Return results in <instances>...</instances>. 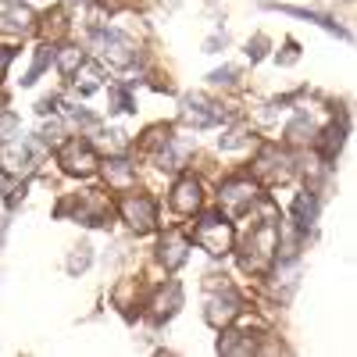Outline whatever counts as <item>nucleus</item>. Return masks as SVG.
Returning <instances> with one entry per match:
<instances>
[{
	"label": "nucleus",
	"instance_id": "1",
	"mask_svg": "<svg viewBox=\"0 0 357 357\" xmlns=\"http://www.w3.org/2000/svg\"><path fill=\"white\" fill-rule=\"evenodd\" d=\"M279 240H282V236H279V222H257L250 229V236L243 240L240 264L247 268V272H254V275L268 272L272 261H275V254H279Z\"/></svg>",
	"mask_w": 357,
	"mask_h": 357
},
{
	"label": "nucleus",
	"instance_id": "2",
	"mask_svg": "<svg viewBox=\"0 0 357 357\" xmlns=\"http://www.w3.org/2000/svg\"><path fill=\"white\" fill-rule=\"evenodd\" d=\"M193 243L200 250H207L211 257H225L236 243V229L232 222L222 215V211H207L197 218V229H193Z\"/></svg>",
	"mask_w": 357,
	"mask_h": 357
},
{
	"label": "nucleus",
	"instance_id": "3",
	"mask_svg": "<svg viewBox=\"0 0 357 357\" xmlns=\"http://www.w3.org/2000/svg\"><path fill=\"white\" fill-rule=\"evenodd\" d=\"M57 165H61L68 175L86 178V175H93L100 168V154L93 151V143H89V139L72 136V139H65L61 146H57Z\"/></svg>",
	"mask_w": 357,
	"mask_h": 357
},
{
	"label": "nucleus",
	"instance_id": "4",
	"mask_svg": "<svg viewBox=\"0 0 357 357\" xmlns=\"http://www.w3.org/2000/svg\"><path fill=\"white\" fill-rule=\"evenodd\" d=\"M93 43H97L100 57H104L107 65H114V68H129L136 57H139L132 36L118 33V29H93Z\"/></svg>",
	"mask_w": 357,
	"mask_h": 357
},
{
	"label": "nucleus",
	"instance_id": "5",
	"mask_svg": "<svg viewBox=\"0 0 357 357\" xmlns=\"http://www.w3.org/2000/svg\"><path fill=\"white\" fill-rule=\"evenodd\" d=\"M68 211H75V222H82V225H107L111 200L100 197V193H79V197H72L57 207V215H68Z\"/></svg>",
	"mask_w": 357,
	"mask_h": 357
},
{
	"label": "nucleus",
	"instance_id": "6",
	"mask_svg": "<svg viewBox=\"0 0 357 357\" xmlns=\"http://www.w3.org/2000/svg\"><path fill=\"white\" fill-rule=\"evenodd\" d=\"M118 215L129 222V229L136 236H143V232H154V225H158V204L143 193H129L118 200Z\"/></svg>",
	"mask_w": 357,
	"mask_h": 357
},
{
	"label": "nucleus",
	"instance_id": "7",
	"mask_svg": "<svg viewBox=\"0 0 357 357\" xmlns=\"http://www.w3.org/2000/svg\"><path fill=\"white\" fill-rule=\"evenodd\" d=\"M218 204L225 215H247L257 204V183L254 178H229L218 190Z\"/></svg>",
	"mask_w": 357,
	"mask_h": 357
},
{
	"label": "nucleus",
	"instance_id": "8",
	"mask_svg": "<svg viewBox=\"0 0 357 357\" xmlns=\"http://www.w3.org/2000/svg\"><path fill=\"white\" fill-rule=\"evenodd\" d=\"M289 175H293V161H289L286 151H279V146H264V151L257 154V161H254V183L275 186V183H286Z\"/></svg>",
	"mask_w": 357,
	"mask_h": 357
},
{
	"label": "nucleus",
	"instance_id": "9",
	"mask_svg": "<svg viewBox=\"0 0 357 357\" xmlns=\"http://www.w3.org/2000/svg\"><path fill=\"white\" fill-rule=\"evenodd\" d=\"M33 146H29L25 139H4L0 143V172L4 175H15V178H22V175H29L33 172Z\"/></svg>",
	"mask_w": 357,
	"mask_h": 357
},
{
	"label": "nucleus",
	"instance_id": "10",
	"mask_svg": "<svg viewBox=\"0 0 357 357\" xmlns=\"http://www.w3.org/2000/svg\"><path fill=\"white\" fill-rule=\"evenodd\" d=\"M240 296H236L232 289L225 293H215V296H207V307H204V318L211 329H225V325H232L236 318H240Z\"/></svg>",
	"mask_w": 357,
	"mask_h": 357
},
{
	"label": "nucleus",
	"instance_id": "11",
	"mask_svg": "<svg viewBox=\"0 0 357 357\" xmlns=\"http://www.w3.org/2000/svg\"><path fill=\"white\" fill-rule=\"evenodd\" d=\"M36 29V15L29 4L22 0H4L0 4V33H11V36H25Z\"/></svg>",
	"mask_w": 357,
	"mask_h": 357
},
{
	"label": "nucleus",
	"instance_id": "12",
	"mask_svg": "<svg viewBox=\"0 0 357 357\" xmlns=\"http://www.w3.org/2000/svg\"><path fill=\"white\" fill-rule=\"evenodd\" d=\"M100 172H104V183H107L114 193L136 190V165H132V161H126V158H107V161H100Z\"/></svg>",
	"mask_w": 357,
	"mask_h": 357
},
{
	"label": "nucleus",
	"instance_id": "13",
	"mask_svg": "<svg viewBox=\"0 0 357 357\" xmlns=\"http://www.w3.org/2000/svg\"><path fill=\"white\" fill-rule=\"evenodd\" d=\"M200 204H204V190H200V183L193 175H183L175 183V190H172V207L178 215H193V211H200Z\"/></svg>",
	"mask_w": 357,
	"mask_h": 357
},
{
	"label": "nucleus",
	"instance_id": "14",
	"mask_svg": "<svg viewBox=\"0 0 357 357\" xmlns=\"http://www.w3.org/2000/svg\"><path fill=\"white\" fill-rule=\"evenodd\" d=\"M178 307H183V286H178L175 279H168V282L154 293V301H151V318H154V321H168Z\"/></svg>",
	"mask_w": 357,
	"mask_h": 357
},
{
	"label": "nucleus",
	"instance_id": "15",
	"mask_svg": "<svg viewBox=\"0 0 357 357\" xmlns=\"http://www.w3.org/2000/svg\"><path fill=\"white\" fill-rule=\"evenodd\" d=\"M190 257V240L186 236H178V232H168L165 240L158 243V261L168 268V272H175V268H183Z\"/></svg>",
	"mask_w": 357,
	"mask_h": 357
},
{
	"label": "nucleus",
	"instance_id": "16",
	"mask_svg": "<svg viewBox=\"0 0 357 357\" xmlns=\"http://www.w3.org/2000/svg\"><path fill=\"white\" fill-rule=\"evenodd\" d=\"M254 350H257V336H254V333L229 329V325H225V333H222V340H218V354H225V357H247V354H254Z\"/></svg>",
	"mask_w": 357,
	"mask_h": 357
},
{
	"label": "nucleus",
	"instance_id": "17",
	"mask_svg": "<svg viewBox=\"0 0 357 357\" xmlns=\"http://www.w3.org/2000/svg\"><path fill=\"white\" fill-rule=\"evenodd\" d=\"M218 118H222V111H218L211 100H204V97H190V100L183 104V122H190V126H197V129L215 126Z\"/></svg>",
	"mask_w": 357,
	"mask_h": 357
},
{
	"label": "nucleus",
	"instance_id": "18",
	"mask_svg": "<svg viewBox=\"0 0 357 357\" xmlns=\"http://www.w3.org/2000/svg\"><path fill=\"white\" fill-rule=\"evenodd\" d=\"M314 218H318V200H314V193H311V190L296 193V197H293V222H296V229H311Z\"/></svg>",
	"mask_w": 357,
	"mask_h": 357
},
{
	"label": "nucleus",
	"instance_id": "19",
	"mask_svg": "<svg viewBox=\"0 0 357 357\" xmlns=\"http://www.w3.org/2000/svg\"><path fill=\"white\" fill-rule=\"evenodd\" d=\"M343 136H347V126H343V122H333V126L321 129V158H325V161H336V158H340Z\"/></svg>",
	"mask_w": 357,
	"mask_h": 357
},
{
	"label": "nucleus",
	"instance_id": "20",
	"mask_svg": "<svg viewBox=\"0 0 357 357\" xmlns=\"http://www.w3.org/2000/svg\"><path fill=\"white\" fill-rule=\"evenodd\" d=\"M286 136H289V143H307V139H314V136H318V122H314V114L301 111V114H296L293 122H289Z\"/></svg>",
	"mask_w": 357,
	"mask_h": 357
},
{
	"label": "nucleus",
	"instance_id": "21",
	"mask_svg": "<svg viewBox=\"0 0 357 357\" xmlns=\"http://www.w3.org/2000/svg\"><path fill=\"white\" fill-rule=\"evenodd\" d=\"M72 82H75V89H79V93L82 97H89V93H97V89H100V68L97 65H79L75 72H72Z\"/></svg>",
	"mask_w": 357,
	"mask_h": 357
},
{
	"label": "nucleus",
	"instance_id": "22",
	"mask_svg": "<svg viewBox=\"0 0 357 357\" xmlns=\"http://www.w3.org/2000/svg\"><path fill=\"white\" fill-rule=\"evenodd\" d=\"M43 40L47 43H54V40H61L65 33H68V22H65V8H54V11H47L43 15Z\"/></svg>",
	"mask_w": 357,
	"mask_h": 357
},
{
	"label": "nucleus",
	"instance_id": "23",
	"mask_svg": "<svg viewBox=\"0 0 357 357\" xmlns=\"http://www.w3.org/2000/svg\"><path fill=\"white\" fill-rule=\"evenodd\" d=\"M168 143H172V126H151L143 132V139H139V151L154 154V151H165Z\"/></svg>",
	"mask_w": 357,
	"mask_h": 357
},
{
	"label": "nucleus",
	"instance_id": "24",
	"mask_svg": "<svg viewBox=\"0 0 357 357\" xmlns=\"http://www.w3.org/2000/svg\"><path fill=\"white\" fill-rule=\"evenodd\" d=\"M54 61H57V68H61V75L72 79V72L86 61V54L79 47H61V50H54Z\"/></svg>",
	"mask_w": 357,
	"mask_h": 357
},
{
	"label": "nucleus",
	"instance_id": "25",
	"mask_svg": "<svg viewBox=\"0 0 357 357\" xmlns=\"http://www.w3.org/2000/svg\"><path fill=\"white\" fill-rule=\"evenodd\" d=\"M50 61H54V47H50V43H43V47H40V54H36V61H33V68H29V75H25L22 82H25V86H33V82L40 79V72H43Z\"/></svg>",
	"mask_w": 357,
	"mask_h": 357
},
{
	"label": "nucleus",
	"instance_id": "26",
	"mask_svg": "<svg viewBox=\"0 0 357 357\" xmlns=\"http://www.w3.org/2000/svg\"><path fill=\"white\" fill-rule=\"evenodd\" d=\"M218 143H222V151H236V146H243L247 143V126H232Z\"/></svg>",
	"mask_w": 357,
	"mask_h": 357
},
{
	"label": "nucleus",
	"instance_id": "27",
	"mask_svg": "<svg viewBox=\"0 0 357 357\" xmlns=\"http://www.w3.org/2000/svg\"><path fill=\"white\" fill-rule=\"evenodd\" d=\"M111 97H114V107H118V111H136V107H132V97H129V89L114 86V89H111Z\"/></svg>",
	"mask_w": 357,
	"mask_h": 357
},
{
	"label": "nucleus",
	"instance_id": "28",
	"mask_svg": "<svg viewBox=\"0 0 357 357\" xmlns=\"http://www.w3.org/2000/svg\"><path fill=\"white\" fill-rule=\"evenodd\" d=\"M264 47H268V40H264V36H254V40L247 43V54H250V61H261V57H264Z\"/></svg>",
	"mask_w": 357,
	"mask_h": 357
},
{
	"label": "nucleus",
	"instance_id": "29",
	"mask_svg": "<svg viewBox=\"0 0 357 357\" xmlns=\"http://www.w3.org/2000/svg\"><path fill=\"white\" fill-rule=\"evenodd\" d=\"M15 61V50L11 47H0V82H4V75H8V65Z\"/></svg>",
	"mask_w": 357,
	"mask_h": 357
},
{
	"label": "nucleus",
	"instance_id": "30",
	"mask_svg": "<svg viewBox=\"0 0 357 357\" xmlns=\"http://www.w3.org/2000/svg\"><path fill=\"white\" fill-rule=\"evenodd\" d=\"M232 79H236V68H218V72H211V82H215V86H222V82L229 86Z\"/></svg>",
	"mask_w": 357,
	"mask_h": 357
},
{
	"label": "nucleus",
	"instance_id": "31",
	"mask_svg": "<svg viewBox=\"0 0 357 357\" xmlns=\"http://www.w3.org/2000/svg\"><path fill=\"white\" fill-rule=\"evenodd\" d=\"M36 111H40V114H50V111H57V97H43V100L36 104Z\"/></svg>",
	"mask_w": 357,
	"mask_h": 357
},
{
	"label": "nucleus",
	"instance_id": "32",
	"mask_svg": "<svg viewBox=\"0 0 357 357\" xmlns=\"http://www.w3.org/2000/svg\"><path fill=\"white\" fill-rule=\"evenodd\" d=\"M293 61H296V43L289 40L286 43V54H282V65H293Z\"/></svg>",
	"mask_w": 357,
	"mask_h": 357
},
{
	"label": "nucleus",
	"instance_id": "33",
	"mask_svg": "<svg viewBox=\"0 0 357 357\" xmlns=\"http://www.w3.org/2000/svg\"><path fill=\"white\" fill-rule=\"evenodd\" d=\"M79 4H86V0H79Z\"/></svg>",
	"mask_w": 357,
	"mask_h": 357
}]
</instances>
